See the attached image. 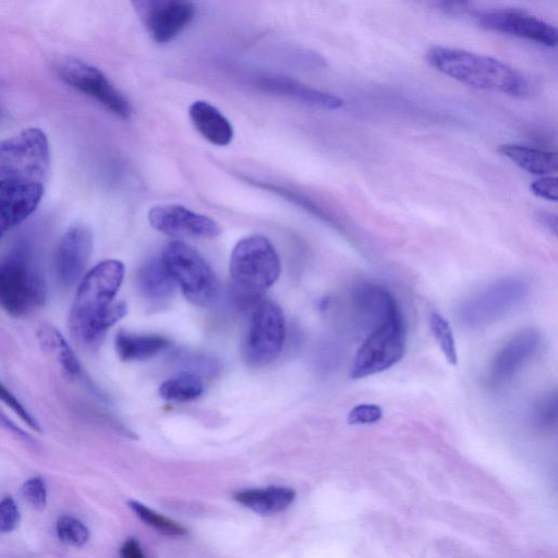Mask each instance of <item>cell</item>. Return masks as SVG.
<instances>
[{
  "label": "cell",
  "mask_w": 558,
  "mask_h": 558,
  "mask_svg": "<svg viewBox=\"0 0 558 558\" xmlns=\"http://www.w3.org/2000/svg\"><path fill=\"white\" fill-rule=\"evenodd\" d=\"M124 265L106 259L87 271L80 281L70 312L73 336L85 344H96L128 312L122 301L114 302L124 278Z\"/></svg>",
  "instance_id": "6da1fadb"
},
{
  "label": "cell",
  "mask_w": 558,
  "mask_h": 558,
  "mask_svg": "<svg viewBox=\"0 0 558 558\" xmlns=\"http://www.w3.org/2000/svg\"><path fill=\"white\" fill-rule=\"evenodd\" d=\"M426 58L439 72L468 86L512 97L527 94L529 86L522 74L492 57L434 46L427 51Z\"/></svg>",
  "instance_id": "7a4b0ae2"
},
{
  "label": "cell",
  "mask_w": 558,
  "mask_h": 558,
  "mask_svg": "<svg viewBox=\"0 0 558 558\" xmlns=\"http://www.w3.org/2000/svg\"><path fill=\"white\" fill-rule=\"evenodd\" d=\"M47 283L28 244H19L0 258V307L12 317H24L43 306Z\"/></svg>",
  "instance_id": "3957f363"
},
{
  "label": "cell",
  "mask_w": 558,
  "mask_h": 558,
  "mask_svg": "<svg viewBox=\"0 0 558 558\" xmlns=\"http://www.w3.org/2000/svg\"><path fill=\"white\" fill-rule=\"evenodd\" d=\"M229 271L235 288L255 296L279 278L281 262L269 240L259 234L242 238L230 255Z\"/></svg>",
  "instance_id": "277c9868"
},
{
  "label": "cell",
  "mask_w": 558,
  "mask_h": 558,
  "mask_svg": "<svg viewBox=\"0 0 558 558\" xmlns=\"http://www.w3.org/2000/svg\"><path fill=\"white\" fill-rule=\"evenodd\" d=\"M161 259L189 302L204 307L216 300L219 292L217 277L192 246L171 241L165 246Z\"/></svg>",
  "instance_id": "5b68a950"
},
{
  "label": "cell",
  "mask_w": 558,
  "mask_h": 558,
  "mask_svg": "<svg viewBox=\"0 0 558 558\" xmlns=\"http://www.w3.org/2000/svg\"><path fill=\"white\" fill-rule=\"evenodd\" d=\"M529 293V283L518 277L496 280L470 295L459 308L460 323L470 329L494 324L515 308Z\"/></svg>",
  "instance_id": "8992f818"
},
{
  "label": "cell",
  "mask_w": 558,
  "mask_h": 558,
  "mask_svg": "<svg viewBox=\"0 0 558 558\" xmlns=\"http://www.w3.org/2000/svg\"><path fill=\"white\" fill-rule=\"evenodd\" d=\"M405 347V325L399 310L367 335L354 356L351 377L360 379L390 368L403 357Z\"/></svg>",
  "instance_id": "52a82bcc"
},
{
  "label": "cell",
  "mask_w": 558,
  "mask_h": 558,
  "mask_svg": "<svg viewBox=\"0 0 558 558\" xmlns=\"http://www.w3.org/2000/svg\"><path fill=\"white\" fill-rule=\"evenodd\" d=\"M49 166V142L40 129L28 128L0 141V179L41 182Z\"/></svg>",
  "instance_id": "ba28073f"
},
{
  "label": "cell",
  "mask_w": 558,
  "mask_h": 558,
  "mask_svg": "<svg viewBox=\"0 0 558 558\" xmlns=\"http://www.w3.org/2000/svg\"><path fill=\"white\" fill-rule=\"evenodd\" d=\"M60 80L98 101L121 119H129L132 108L128 99L96 66L74 58H62L54 65Z\"/></svg>",
  "instance_id": "9c48e42d"
},
{
  "label": "cell",
  "mask_w": 558,
  "mask_h": 558,
  "mask_svg": "<svg viewBox=\"0 0 558 558\" xmlns=\"http://www.w3.org/2000/svg\"><path fill=\"white\" fill-rule=\"evenodd\" d=\"M286 337L284 316L280 306L270 301L260 302L254 310L244 348L246 362L266 366L280 354Z\"/></svg>",
  "instance_id": "30bf717a"
},
{
  "label": "cell",
  "mask_w": 558,
  "mask_h": 558,
  "mask_svg": "<svg viewBox=\"0 0 558 558\" xmlns=\"http://www.w3.org/2000/svg\"><path fill=\"white\" fill-rule=\"evenodd\" d=\"M543 347L544 336L539 329L529 327L518 331L494 356L487 374L488 386L498 389L509 384L541 353Z\"/></svg>",
  "instance_id": "8fae6325"
},
{
  "label": "cell",
  "mask_w": 558,
  "mask_h": 558,
  "mask_svg": "<svg viewBox=\"0 0 558 558\" xmlns=\"http://www.w3.org/2000/svg\"><path fill=\"white\" fill-rule=\"evenodd\" d=\"M151 39L158 44L172 40L193 20L191 0H131Z\"/></svg>",
  "instance_id": "7c38bea8"
},
{
  "label": "cell",
  "mask_w": 558,
  "mask_h": 558,
  "mask_svg": "<svg viewBox=\"0 0 558 558\" xmlns=\"http://www.w3.org/2000/svg\"><path fill=\"white\" fill-rule=\"evenodd\" d=\"M94 247L92 230L77 222L69 227L60 238L52 256L57 280L64 287L80 282L89 263Z\"/></svg>",
  "instance_id": "4fadbf2b"
},
{
  "label": "cell",
  "mask_w": 558,
  "mask_h": 558,
  "mask_svg": "<svg viewBox=\"0 0 558 558\" xmlns=\"http://www.w3.org/2000/svg\"><path fill=\"white\" fill-rule=\"evenodd\" d=\"M147 218L155 230L177 239H214L221 232L220 226L214 219L182 205L154 206Z\"/></svg>",
  "instance_id": "5bb4252c"
},
{
  "label": "cell",
  "mask_w": 558,
  "mask_h": 558,
  "mask_svg": "<svg viewBox=\"0 0 558 558\" xmlns=\"http://www.w3.org/2000/svg\"><path fill=\"white\" fill-rule=\"evenodd\" d=\"M477 23L487 31L524 38L547 47H555L558 43V33L553 25L521 10L486 11L478 14Z\"/></svg>",
  "instance_id": "9a60e30c"
},
{
  "label": "cell",
  "mask_w": 558,
  "mask_h": 558,
  "mask_svg": "<svg viewBox=\"0 0 558 558\" xmlns=\"http://www.w3.org/2000/svg\"><path fill=\"white\" fill-rule=\"evenodd\" d=\"M43 194L41 182L0 179V240L36 210Z\"/></svg>",
  "instance_id": "2e32d148"
},
{
  "label": "cell",
  "mask_w": 558,
  "mask_h": 558,
  "mask_svg": "<svg viewBox=\"0 0 558 558\" xmlns=\"http://www.w3.org/2000/svg\"><path fill=\"white\" fill-rule=\"evenodd\" d=\"M353 326L359 330H374L400 310L393 295L374 283L355 287L350 295Z\"/></svg>",
  "instance_id": "e0dca14e"
},
{
  "label": "cell",
  "mask_w": 558,
  "mask_h": 558,
  "mask_svg": "<svg viewBox=\"0 0 558 558\" xmlns=\"http://www.w3.org/2000/svg\"><path fill=\"white\" fill-rule=\"evenodd\" d=\"M255 82L258 88L269 94L288 97L307 106L328 110L343 106L341 98L282 75L263 74L257 76Z\"/></svg>",
  "instance_id": "ac0fdd59"
},
{
  "label": "cell",
  "mask_w": 558,
  "mask_h": 558,
  "mask_svg": "<svg viewBox=\"0 0 558 558\" xmlns=\"http://www.w3.org/2000/svg\"><path fill=\"white\" fill-rule=\"evenodd\" d=\"M189 116L198 133L209 143L227 146L232 142L233 128L215 106L204 100L194 101L189 108Z\"/></svg>",
  "instance_id": "d6986e66"
},
{
  "label": "cell",
  "mask_w": 558,
  "mask_h": 558,
  "mask_svg": "<svg viewBox=\"0 0 558 558\" xmlns=\"http://www.w3.org/2000/svg\"><path fill=\"white\" fill-rule=\"evenodd\" d=\"M295 492L286 486H268L238 492L234 499L252 511L268 515L286 510L294 500Z\"/></svg>",
  "instance_id": "ffe728a7"
},
{
  "label": "cell",
  "mask_w": 558,
  "mask_h": 558,
  "mask_svg": "<svg viewBox=\"0 0 558 558\" xmlns=\"http://www.w3.org/2000/svg\"><path fill=\"white\" fill-rule=\"evenodd\" d=\"M498 150L518 167L535 175H550L558 170L556 153L517 144H504Z\"/></svg>",
  "instance_id": "44dd1931"
},
{
  "label": "cell",
  "mask_w": 558,
  "mask_h": 558,
  "mask_svg": "<svg viewBox=\"0 0 558 558\" xmlns=\"http://www.w3.org/2000/svg\"><path fill=\"white\" fill-rule=\"evenodd\" d=\"M160 335H138L120 331L116 336V350L122 361H143L157 355L170 345Z\"/></svg>",
  "instance_id": "7402d4cb"
},
{
  "label": "cell",
  "mask_w": 558,
  "mask_h": 558,
  "mask_svg": "<svg viewBox=\"0 0 558 558\" xmlns=\"http://www.w3.org/2000/svg\"><path fill=\"white\" fill-rule=\"evenodd\" d=\"M175 286L177 283L161 257L149 259L138 271L137 287L146 298L155 300L167 299L174 293Z\"/></svg>",
  "instance_id": "603a6c76"
},
{
  "label": "cell",
  "mask_w": 558,
  "mask_h": 558,
  "mask_svg": "<svg viewBox=\"0 0 558 558\" xmlns=\"http://www.w3.org/2000/svg\"><path fill=\"white\" fill-rule=\"evenodd\" d=\"M41 349L52 356L69 375H77L80 362L62 333L50 324H41L37 329Z\"/></svg>",
  "instance_id": "cb8c5ba5"
},
{
  "label": "cell",
  "mask_w": 558,
  "mask_h": 558,
  "mask_svg": "<svg viewBox=\"0 0 558 558\" xmlns=\"http://www.w3.org/2000/svg\"><path fill=\"white\" fill-rule=\"evenodd\" d=\"M203 390V381L197 375L183 373L163 381L159 395L168 401L183 402L198 398Z\"/></svg>",
  "instance_id": "d4e9b609"
},
{
  "label": "cell",
  "mask_w": 558,
  "mask_h": 558,
  "mask_svg": "<svg viewBox=\"0 0 558 558\" xmlns=\"http://www.w3.org/2000/svg\"><path fill=\"white\" fill-rule=\"evenodd\" d=\"M558 399L557 392L547 391L541 395L532 408V423L534 427L545 434H550L557 428Z\"/></svg>",
  "instance_id": "484cf974"
},
{
  "label": "cell",
  "mask_w": 558,
  "mask_h": 558,
  "mask_svg": "<svg viewBox=\"0 0 558 558\" xmlns=\"http://www.w3.org/2000/svg\"><path fill=\"white\" fill-rule=\"evenodd\" d=\"M129 507L147 525L169 536H182L187 533L186 529L177 521L169 519L146 505L136 500H130Z\"/></svg>",
  "instance_id": "4316f807"
},
{
  "label": "cell",
  "mask_w": 558,
  "mask_h": 558,
  "mask_svg": "<svg viewBox=\"0 0 558 558\" xmlns=\"http://www.w3.org/2000/svg\"><path fill=\"white\" fill-rule=\"evenodd\" d=\"M56 533L59 541L73 547H82L89 539L88 527L77 518L61 515L56 522Z\"/></svg>",
  "instance_id": "83f0119b"
},
{
  "label": "cell",
  "mask_w": 558,
  "mask_h": 558,
  "mask_svg": "<svg viewBox=\"0 0 558 558\" xmlns=\"http://www.w3.org/2000/svg\"><path fill=\"white\" fill-rule=\"evenodd\" d=\"M429 326L445 357L451 365H456L458 362V354L453 333L448 320L439 313H433L429 317Z\"/></svg>",
  "instance_id": "f1b7e54d"
},
{
  "label": "cell",
  "mask_w": 558,
  "mask_h": 558,
  "mask_svg": "<svg viewBox=\"0 0 558 558\" xmlns=\"http://www.w3.org/2000/svg\"><path fill=\"white\" fill-rule=\"evenodd\" d=\"M21 494L35 509H44L47 505V486L40 476L26 480L21 487Z\"/></svg>",
  "instance_id": "f546056e"
},
{
  "label": "cell",
  "mask_w": 558,
  "mask_h": 558,
  "mask_svg": "<svg viewBox=\"0 0 558 558\" xmlns=\"http://www.w3.org/2000/svg\"><path fill=\"white\" fill-rule=\"evenodd\" d=\"M21 513L15 500L4 497L0 500V533L13 532L20 524Z\"/></svg>",
  "instance_id": "4dcf8cb0"
},
{
  "label": "cell",
  "mask_w": 558,
  "mask_h": 558,
  "mask_svg": "<svg viewBox=\"0 0 558 558\" xmlns=\"http://www.w3.org/2000/svg\"><path fill=\"white\" fill-rule=\"evenodd\" d=\"M0 400L5 403L25 424L40 432L36 418L27 411L20 400L0 381Z\"/></svg>",
  "instance_id": "1f68e13d"
},
{
  "label": "cell",
  "mask_w": 558,
  "mask_h": 558,
  "mask_svg": "<svg viewBox=\"0 0 558 558\" xmlns=\"http://www.w3.org/2000/svg\"><path fill=\"white\" fill-rule=\"evenodd\" d=\"M383 415L381 408L374 403H362L354 407L348 415V423L351 425L356 424H373L380 420Z\"/></svg>",
  "instance_id": "d6a6232c"
},
{
  "label": "cell",
  "mask_w": 558,
  "mask_h": 558,
  "mask_svg": "<svg viewBox=\"0 0 558 558\" xmlns=\"http://www.w3.org/2000/svg\"><path fill=\"white\" fill-rule=\"evenodd\" d=\"M534 195L550 201H558V179L557 177L546 175L533 181L530 185Z\"/></svg>",
  "instance_id": "836d02e7"
},
{
  "label": "cell",
  "mask_w": 558,
  "mask_h": 558,
  "mask_svg": "<svg viewBox=\"0 0 558 558\" xmlns=\"http://www.w3.org/2000/svg\"><path fill=\"white\" fill-rule=\"evenodd\" d=\"M0 427L14 434L16 437L26 440L32 441V438L28 436L27 433H25L21 427H19L13 421L9 418V416L1 411L0 409Z\"/></svg>",
  "instance_id": "e575fe53"
},
{
  "label": "cell",
  "mask_w": 558,
  "mask_h": 558,
  "mask_svg": "<svg viewBox=\"0 0 558 558\" xmlns=\"http://www.w3.org/2000/svg\"><path fill=\"white\" fill-rule=\"evenodd\" d=\"M120 555L124 558H143L144 553L135 538H128L120 548Z\"/></svg>",
  "instance_id": "d590c367"
},
{
  "label": "cell",
  "mask_w": 558,
  "mask_h": 558,
  "mask_svg": "<svg viewBox=\"0 0 558 558\" xmlns=\"http://www.w3.org/2000/svg\"><path fill=\"white\" fill-rule=\"evenodd\" d=\"M429 4L441 9H459L468 4L470 0H424Z\"/></svg>",
  "instance_id": "8d00e7d4"
},
{
  "label": "cell",
  "mask_w": 558,
  "mask_h": 558,
  "mask_svg": "<svg viewBox=\"0 0 558 558\" xmlns=\"http://www.w3.org/2000/svg\"><path fill=\"white\" fill-rule=\"evenodd\" d=\"M539 220L543 225L547 227L555 235L557 234L558 230V221L557 217L555 215H550L548 213H542L539 216Z\"/></svg>",
  "instance_id": "74e56055"
}]
</instances>
